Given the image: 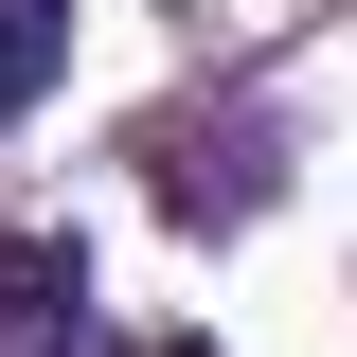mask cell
<instances>
[{"instance_id":"1","label":"cell","mask_w":357,"mask_h":357,"mask_svg":"<svg viewBox=\"0 0 357 357\" xmlns=\"http://www.w3.org/2000/svg\"><path fill=\"white\" fill-rule=\"evenodd\" d=\"M0 357H89V268L54 232H0Z\"/></svg>"},{"instance_id":"2","label":"cell","mask_w":357,"mask_h":357,"mask_svg":"<svg viewBox=\"0 0 357 357\" xmlns=\"http://www.w3.org/2000/svg\"><path fill=\"white\" fill-rule=\"evenodd\" d=\"M54 54H72V0H0V126L54 89Z\"/></svg>"}]
</instances>
